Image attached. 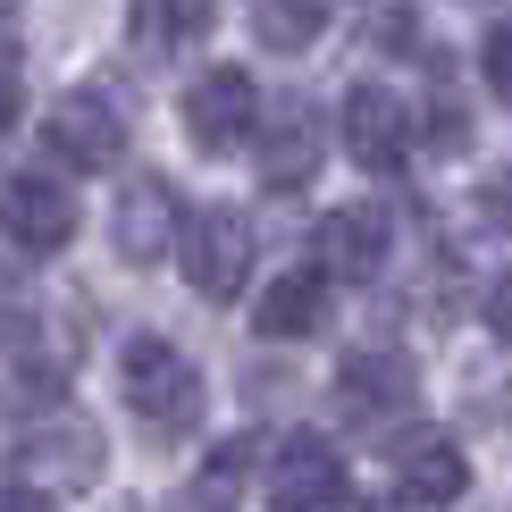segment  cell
I'll return each instance as SVG.
<instances>
[{
	"mask_svg": "<svg viewBox=\"0 0 512 512\" xmlns=\"http://www.w3.org/2000/svg\"><path fill=\"white\" fill-rule=\"evenodd\" d=\"M118 395H126V412H135L152 437H185L202 420V370H194V353H177L152 328L118 345Z\"/></svg>",
	"mask_w": 512,
	"mask_h": 512,
	"instance_id": "cell-1",
	"label": "cell"
},
{
	"mask_svg": "<svg viewBox=\"0 0 512 512\" xmlns=\"http://www.w3.org/2000/svg\"><path fill=\"white\" fill-rule=\"evenodd\" d=\"M177 118H185V143H194L202 160H227V152H244L252 135H261V84H252L244 68H210L185 84V101H177Z\"/></svg>",
	"mask_w": 512,
	"mask_h": 512,
	"instance_id": "cell-2",
	"label": "cell"
},
{
	"mask_svg": "<svg viewBox=\"0 0 512 512\" xmlns=\"http://www.w3.org/2000/svg\"><path fill=\"white\" fill-rule=\"evenodd\" d=\"M336 135H345V160L353 168L395 177V168L412 160V143H420V118H412V101H403L395 84H353L345 110H336Z\"/></svg>",
	"mask_w": 512,
	"mask_h": 512,
	"instance_id": "cell-3",
	"label": "cell"
},
{
	"mask_svg": "<svg viewBox=\"0 0 512 512\" xmlns=\"http://www.w3.org/2000/svg\"><path fill=\"white\" fill-rule=\"evenodd\" d=\"M177 269H185V286L202 294V303H236L244 294V277H252V219L244 210H194L185 219V244H177Z\"/></svg>",
	"mask_w": 512,
	"mask_h": 512,
	"instance_id": "cell-4",
	"label": "cell"
},
{
	"mask_svg": "<svg viewBox=\"0 0 512 512\" xmlns=\"http://www.w3.org/2000/svg\"><path fill=\"white\" fill-rule=\"evenodd\" d=\"M412 395H420V370H412L403 345H361V353L336 361V412H345L353 429H387V420H403Z\"/></svg>",
	"mask_w": 512,
	"mask_h": 512,
	"instance_id": "cell-5",
	"label": "cell"
},
{
	"mask_svg": "<svg viewBox=\"0 0 512 512\" xmlns=\"http://www.w3.org/2000/svg\"><path fill=\"white\" fill-rule=\"evenodd\" d=\"M395 261V210L387 202H345V210H328V219L311 227V269L328 277H345V286H361V277H378Z\"/></svg>",
	"mask_w": 512,
	"mask_h": 512,
	"instance_id": "cell-6",
	"label": "cell"
},
{
	"mask_svg": "<svg viewBox=\"0 0 512 512\" xmlns=\"http://www.w3.org/2000/svg\"><path fill=\"white\" fill-rule=\"evenodd\" d=\"M42 143H51L59 168L101 177V168H118V152H126V126L110 110V93H59L51 118H42Z\"/></svg>",
	"mask_w": 512,
	"mask_h": 512,
	"instance_id": "cell-7",
	"label": "cell"
},
{
	"mask_svg": "<svg viewBox=\"0 0 512 512\" xmlns=\"http://www.w3.org/2000/svg\"><path fill=\"white\" fill-rule=\"evenodd\" d=\"M328 504H345V454H336L319 429L277 437V454H269V512H328Z\"/></svg>",
	"mask_w": 512,
	"mask_h": 512,
	"instance_id": "cell-8",
	"label": "cell"
},
{
	"mask_svg": "<svg viewBox=\"0 0 512 512\" xmlns=\"http://www.w3.org/2000/svg\"><path fill=\"white\" fill-rule=\"evenodd\" d=\"M76 227H84V210L59 177H0V236L17 252H68Z\"/></svg>",
	"mask_w": 512,
	"mask_h": 512,
	"instance_id": "cell-9",
	"label": "cell"
},
{
	"mask_svg": "<svg viewBox=\"0 0 512 512\" xmlns=\"http://www.w3.org/2000/svg\"><path fill=\"white\" fill-rule=\"evenodd\" d=\"M110 236H118V261H135V269L168 261V252L185 244L177 185H168V177H135V185L118 194V219H110Z\"/></svg>",
	"mask_w": 512,
	"mask_h": 512,
	"instance_id": "cell-10",
	"label": "cell"
},
{
	"mask_svg": "<svg viewBox=\"0 0 512 512\" xmlns=\"http://www.w3.org/2000/svg\"><path fill=\"white\" fill-rule=\"evenodd\" d=\"M319 152H328V126H319V110H311L303 93H286V101L261 118V185H269V194H294V185H311Z\"/></svg>",
	"mask_w": 512,
	"mask_h": 512,
	"instance_id": "cell-11",
	"label": "cell"
},
{
	"mask_svg": "<svg viewBox=\"0 0 512 512\" xmlns=\"http://www.w3.org/2000/svg\"><path fill=\"white\" fill-rule=\"evenodd\" d=\"M462 487H471V462H462V445L445 429H412L395 445V496L403 504H462Z\"/></svg>",
	"mask_w": 512,
	"mask_h": 512,
	"instance_id": "cell-12",
	"label": "cell"
},
{
	"mask_svg": "<svg viewBox=\"0 0 512 512\" xmlns=\"http://www.w3.org/2000/svg\"><path fill=\"white\" fill-rule=\"evenodd\" d=\"M17 454H26L34 471H59L68 487H93V479H101V429H93L84 412H51V420H34Z\"/></svg>",
	"mask_w": 512,
	"mask_h": 512,
	"instance_id": "cell-13",
	"label": "cell"
},
{
	"mask_svg": "<svg viewBox=\"0 0 512 512\" xmlns=\"http://www.w3.org/2000/svg\"><path fill=\"white\" fill-rule=\"evenodd\" d=\"M328 277L319 269H286L277 286H261V336H277V345H294V336H319L328 328Z\"/></svg>",
	"mask_w": 512,
	"mask_h": 512,
	"instance_id": "cell-14",
	"label": "cell"
},
{
	"mask_svg": "<svg viewBox=\"0 0 512 512\" xmlns=\"http://www.w3.org/2000/svg\"><path fill=\"white\" fill-rule=\"evenodd\" d=\"M210 26H219V9H202V0H185V9L152 0V9H135V17H126V42H135L143 59H168V51H194Z\"/></svg>",
	"mask_w": 512,
	"mask_h": 512,
	"instance_id": "cell-15",
	"label": "cell"
},
{
	"mask_svg": "<svg viewBox=\"0 0 512 512\" xmlns=\"http://www.w3.org/2000/svg\"><path fill=\"white\" fill-rule=\"evenodd\" d=\"M244 462H252V437H227L219 454L202 462L194 479L168 496V512H236V496H244Z\"/></svg>",
	"mask_w": 512,
	"mask_h": 512,
	"instance_id": "cell-16",
	"label": "cell"
},
{
	"mask_svg": "<svg viewBox=\"0 0 512 512\" xmlns=\"http://www.w3.org/2000/svg\"><path fill=\"white\" fill-rule=\"evenodd\" d=\"M328 26H336V17L311 9V0H303V9H277V0H269V9H252V42H261V51H311Z\"/></svg>",
	"mask_w": 512,
	"mask_h": 512,
	"instance_id": "cell-17",
	"label": "cell"
},
{
	"mask_svg": "<svg viewBox=\"0 0 512 512\" xmlns=\"http://www.w3.org/2000/svg\"><path fill=\"white\" fill-rule=\"evenodd\" d=\"M479 76H487V93H496V101H512V17H496V26H487V42H479Z\"/></svg>",
	"mask_w": 512,
	"mask_h": 512,
	"instance_id": "cell-18",
	"label": "cell"
},
{
	"mask_svg": "<svg viewBox=\"0 0 512 512\" xmlns=\"http://www.w3.org/2000/svg\"><path fill=\"white\" fill-rule=\"evenodd\" d=\"M487 336H496V345H512V269L487 286Z\"/></svg>",
	"mask_w": 512,
	"mask_h": 512,
	"instance_id": "cell-19",
	"label": "cell"
},
{
	"mask_svg": "<svg viewBox=\"0 0 512 512\" xmlns=\"http://www.w3.org/2000/svg\"><path fill=\"white\" fill-rule=\"evenodd\" d=\"M17 110H26V84H17V59L0 51V135L17 126Z\"/></svg>",
	"mask_w": 512,
	"mask_h": 512,
	"instance_id": "cell-20",
	"label": "cell"
},
{
	"mask_svg": "<svg viewBox=\"0 0 512 512\" xmlns=\"http://www.w3.org/2000/svg\"><path fill=\"white\" fill-rule=\"evenodd\" d=\"M0 512H59L42 487H0Z\"/></svg>",
	"mask_w": 512,
	"mask_h": 512,
	"instance_id": "cell-21",
	"label": "cell"
},
{
	"mask_svg": "<svg viewBox=\"0 0 512 512\" xmlns=\"http://www.w3.org/2000/svg\"><path fill=\"white\" fill-rule=\"evenodd\" d=\"M487 219H496V227H512V168H504L496 185H487Z\"/></svg>",
	"mask_w": 512,
	"mask_h": 512,
	"instance_id": "cell-22",
	"label": "cell"
},
{
	"mask_svg": "<svg viewBox=\"0 0 512 512\" xmlns=\"http://www.w3.org/2000/svg\"><path fill=\"white\" fill-rule=\"evenodd\" d=\"M345 512H412V504H403V496H353Z\"/></svg>",
	"mask_w": 512,
	"mask_h": 512,
	"instance_id": "cell-23",
	"label": "cell"
}]
</instances>
